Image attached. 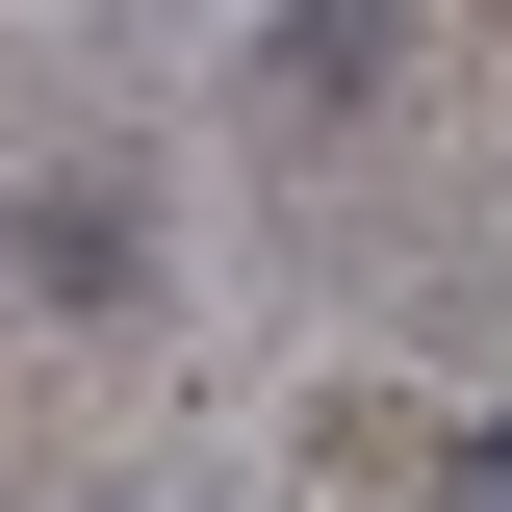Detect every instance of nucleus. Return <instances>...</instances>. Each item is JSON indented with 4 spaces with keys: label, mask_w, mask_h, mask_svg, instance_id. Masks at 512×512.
I'll return each mask as SVG.
<instances>
[{
    "label": "nucleus",
    "mask_w": 512,
    "mask_h": 512,
    "mask_svg": "<svg viewBox=\"0 0 512 512\" xmlns=\"http://www.w3.org/2000/svg\"><path fill=\"white\" fill-rule=\"evenodd\" d=\"M26 282H52L77 333H103V308H154V205H128L103 154H52V180H26Z\"/></svg>",
    "instance_id": "nucleus-1"
},
{
    "label": "nucleus",
    "mask_w": 512,
    "mask_h": 512,
    "mask_svg": "<svg viewBox=\"0 0 512 512\" xmlns=\"http://www.w3.org/2000/svg\"><path fill=\"white\" fill-rule=\"evenodd\" d=\"M384 77H410V26H384V0H333V26H256V103H282V128L384 103Z\"/></svg>",
    "instance_id": "nucleus-2"
},
{
    "label": "nucleus",
    "mask_w": 512,
    "mask_h": 512,
    "mask_svg": "<svg viewBox=\"0 0 512 512\" xmlns=\"http://www.w3.org/2000/svg\"><path fill=\"white\" fill-rule=\"evenodd\" d=\"M436 512H512V410H461V436H436Z\"/></svg>",
    "instance_id": "nucleus-3"
}]
</instances>
